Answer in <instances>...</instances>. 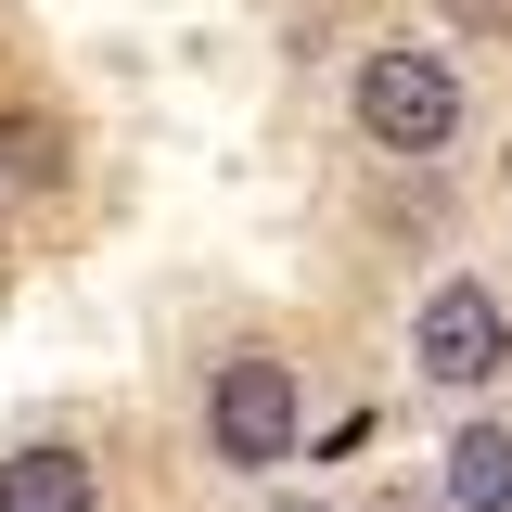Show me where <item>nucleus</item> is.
<instances>
[{
    "label": "nucleus",
    "mask_w": 512,
    "mask_h": 512,
    "mask_svg": "<svg viewBox=\"0 0 512 512\" xmlns=\"http://www.w3.org/2000/svg\"><path fill=\"white\" fill-rule=\"evenodd\" d=\"M359 128H372L384 154H436L448 128H461L448 52H372V64H359Z\"/></svg>",
    "instance_id": "nucleus-1"
},
{
    "label": "nucleus",
    "mask_w": 512,
    "mask_h": 512,
    "mask_svg": "<svg viewBox=\"0 0 512 512\" xmlns=\"http://www.w3.org/2000/svg\"><path fill=\"white\" fill-rule=\"evenodd\" d=\"M205 436H218L231 474L295 461V372H282V359H231V372L205 384Z\"/></svg>",
    "instance_id": "nucleus-2"
},
{
    "label": "nucleus",
    "mask_w": 512,
    "mask_h": 512,
    "mask_svg": "<svg viewBox=\"0 0 512 512\" xmlns=\"http://www.w3.org/2000/svg\"><path fill=\"white\" fill-rule=\"evenodd\" d=\"M500 359H512L500 295H487V282H436V295H423V372L436 384H487Z\"/></svg>",
    "instance_id": "nucleus-3"
},
{
    "label": "nucleus",
    "mask_w": 512,
    "mask_h": 512,
    "mask_svg": "<svg viewBox=\"0 0 512 512\" xmlns=\"http://www.w3.org/2000/svg\"><path fill=\"white\" fill-rule=\"evenodd\" d=\"M0 512H90V461H77V448H26V461H0Z\"/></svg>",
    "instance_id": "nucleus-4"
},
{
    "label": "nucleus",
    "mask_w": 512,
    "mask_h": 512,
    "mask_svg": "<svg viewBox=\"0 0 512 512\" xmlns=\"http://www.w3.org/2000/svg\"><path fill=\"white\" fill-rule=\"evenodd\" d=\"M448 500H461V512H512V436H500V423L448 436Z\"/></svg>",
    "instance_id": "nucleus-5"
},
{
    "label": "nucleus",
    "mask_w": 512,
    "mask_h": 512,
    "mask_svg": "<svg viewBox=\"0 0 512 512\" xmlns=\"http://www.w3.org/2000/svg\"><path fill=\"white\" fill-rule=\"evenodd\" d=\"M0 167H26V180H64V128L13 103V116H0Z\"/></svg>",
    "instance_id": "nucleus-6"
},
{
    "label": "nucleus",
    "mask_w": 512,
    "mask_h": 512,
    "mask_svg": "<svg viewBox=\"0 0 512 512\" xmlns=\"http://www.w3.org/2000/svg\"><path fill=\"white\" fill-rule=\"evenodd\" d=\"M500 13H512V0H461V26H500Z\"/></svg>",
    "instance_id": "nucleus-7"
},
{
    "label": "nucleus",
    "mask_w": 512,
    "mask_h": 512,
    "mask_svg": "<svg viewBox=\"0 0 512 512\" xmlns=\"http://www.w3.org/2000/svg\"><path fill=\"white\" fill-rule=\"evenodd\" d=\"M295 512H308V500H295Z\"/></svg>",
    "instance_id": "nucleus-8"
}]
</instances>
